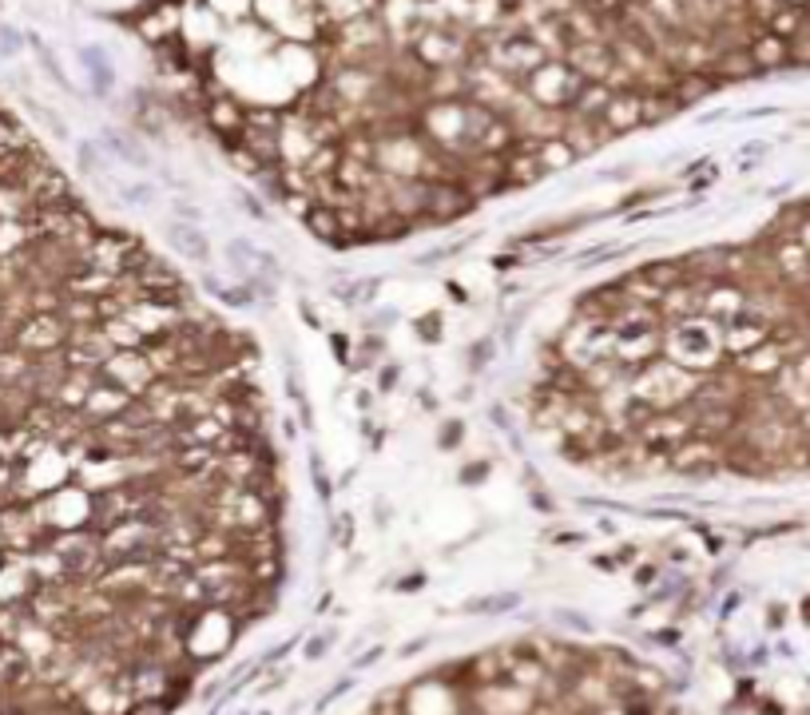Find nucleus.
Listing matches in <instances>:
<instances>
[{"label":"nucleus","mask_w":810,"mask_h":715,"mask_svg":"<svg viewBox=\"0 0 810 715\" xmlns=\"http://www.w3.org/2000/svg\"><path fill=\"white\" fill-rule=\"evenodd\" d=\"M663 358L691 374H711L727 362L723 354V326L711 318H683L663 322Z\"/></svg>","instance_id":"obj_1"},{"label":"nucleus","mask_w":810,"mask_h":715,"mask_svg":"<svg viewBox=\"0 0 810 715\" xmlns=\"http://www.w3.org/2000/svg\"><path fill=\"white\" fill-rule=\"evenodd\" d=\"M695 382H699V374L683 370V366H675L672 358L660 354V358H651V362H644V366L632 374L627 390H632L639 402H648L651 409H679L691 394H695Z\"/></svg>","instance_id":"obj_2"},{"label":"nucleus","mask_w":810,"mask_h":715,"mask_svg":"<svg viewBox=\"0 0 810 715\" xmlns=\"http://www.w3.org/2000/svg\"><path fill=\"white\" fill-rule=\"evenodd\" d=\"M584 76L572 72L564 60H548L540 64L537 72H528L525 80H520V92H525L532 104H540V108H553V111H568L572 108V99L584 92Z\"/></svg>","instance_id":"obj_3"},{"label":"nucleus","mask_w":810,"mask_h":715,"mask_svg":"<svg viewBox=\"0 0 810 715\" xmlns=\"http://www.w3.org/2000/svg\"><path fill=\"white\" fill-rule=\"evenodd\" d=\"M155 378H159V374H155V366H151V358L143 354V350H115V354L99 366V382L115 385V390H127L132 397H139Z\"/></svg>","instance_id":"obj_4"},{"label":"nucleus","mask_w":810,"mask_h":715,"mask_svg":"<svg viewBox=\"0 0 810 715\" xmlns=\"http://www.w3.org/2000/svg\"><path fill=\"white\" fill-rule=\"evenodd\" d=\"M667 469L683 473V477H715L723 469V445L707 441V437H688L667 453Z\"/></svg>","instance_id":"obj_5"},{"label":"nucleus","mask_w":810,"mask_h":715,"mask_svg":"<svg viewBox=\"0 0 810 715\" xmlns=\"http://www.w3.org/2000/svg\"><path fill=\"white\" fill-rule=\"evenodd\" d=\"M560 60H564L572 72H580L584 80H592V84H604V80H608V72L616 68L612 48H608V44H600V40H572V44L560 52Z\"/></svg>","instance_id":"obj_6"},{"label":"nucleus","mask_w":810,"mask_h":715,"mask_svg":"<svg viewBox=\"0 0 810 715\" xmlns=\"http://www.w3.org/2000/svg\"><path fill=\"white\" fill-rule=\"evenodd\" d=\"M560 139L576 151V160H584V155H592L596 148H604V143L612 139V127L604 124L600 115H572V111H564V132H560Z\"/></svg>","instance_id":"obj_7"},{"label":"nucleus","mask_w":810,"mask_h":715,"mask_svg":"<svg viewBox=\"0 0 810 715\" xmlns=\"http://www.w3.org/2000/svg\"><path fill=\"white\" fill-rule=\"evenodd\" d=\"M127 406H132V394H127V390H115V385H108V382H96L92 390H87L84 406L76 409V413H80L87 425H99V421L120 418Z\"/></svg>","instance_id":"obj_8"},{"label":"nucleus","mask_w":810,"mask_h":715,"mask_svg":"<svg viewBox=\"0 0 810 715\" xmlns=\"http://www.w3.org/2000/svg\"><path fill=\"white\" fill-rule=\"evenodd\" d=\"M203 120L211 124V132H215V139H227V136H239L246 124V104H239L234 96H215L203 104Z\"/></svg>","instance_id":"obj_9"},{"label":"nucleus","mask_w":810,"mask_h":715,"mask_svg":"<svg viewBox=\"0 0 810 715\" xmlns=\"http://www.w3.org/2000/svg\"><path fill=\"white\" fill-rule=\"evenodd\" d=\"M707 76H711L715 84H739V80H751V76H762L759 64H755V56H751V48H723L719 56L711 60V68H707Z\"/></svg>","instance_id":"obj_10"},{"label":"nucleus","mask_w":810,"mask_h":715,"mask_svg":"<svg viewBox=\"0 0 810 715\" xmlns=\"http://www.w3.org/2000/svg\"><path fill=\"white\" fill-rule=\"evenodd\" d=\"M639 99H644V92H616L612 99H608V108H604V124L612 127V136H620V132H632V127H644V115H639Z\"/></svg>","instance_id":"obj_11"},{"label":"nucleus","mask_w":810,"mask_h":715,"mask_svg":"<svg viewBox=\"0 0 810 715\" xmlns=\"http://www.w3.org/2000/svg\"><path fill=\"white\" fill-rule=\"evenodd\" d=\"M751 56H755V64H759V72H779V68H790V44H786L783 36H774V32H767L762 28L759 36L751 40Z\"/></svg>","instance_id":"obj_12"},{"label":"nucleus","mask_w":810,"mask_h":715,"mask_svg":"<svg viewBox=\"0 0 810 715\" xmlns=\"http://www.w3.org/2000/svg\"><path fill=\"white\" fill-rule=\"evenodd\" d=\"M302 227H306L318 243L326 247H342V222H338V207H326V203H314V207L302 215Z\"/></svg>","instance_id":"obj_13"},{"label":"nucleus","mask_w":810,"mask_h":715,"mask_svg":"<svg viewBox=\"0 0 810 715\" xmlns=\"http://www.w3.org/2000/svg\"><path fill=\"white\" fill-rule=\"evenodd\" d=\"M636 274L648 278L651 286H660V290H672V286L688 283V262H683V255H679V259H655V262L636 267Z\"/></svg>","instance_id":"obj_14"},{"label":"nucleus","mask_w":810,"mask_h":715,"mask_svg":"<svg viewBox=\"0 0 810 715\" xmlns=\"http://www.w3.org/2000/svg\"><path fill=\"white\" fill-rule=\"evenodd\" d=\"M715 80L707 72H675L672 80V96L679 99V108H688V104H699L703 96H711L715 92Z\"/></svg>","instance_id":"obj_15"},{"label":"nucleus","mask_w":810,"mask_h":715,"mask_svg":"<svg viewBox=\"0 0 810 715\" xmlns=\"http://www.w3.org/2000/svg\"><path fill=\"white\" fill-rule=\"evenodd\" d=\"M171 243H175V250H183V259H191V262H207L211 259L207 239H203V231H199L195 222H175Z\"/></svg>","instance_id":"obj_16"},{"label":"nucleus","mask_w":810,"mask_h":715,"mask_svg":"<svg viewBox=\"0 0 810 715\" xmlns=\"http://www.w3.org/2000/svg\"><path fill=\"white\" fill-rule=\"evenodd\" d=\"M679 99L672 96V92H644V99H639V115H644V127H655L663 124V120H672V115H679Z\"/></svg>","instance_id":"obj_17"},{"label":"nucleus","mask_w":810,"mask_h":715,"mask_svg":"<svg viewBox=\"0 0 810 715\" xmlns=\"http://www.w3.org/2000/svg\"><path fill=\"white\" fill-rule=\"evenodd\" d=\"M537 160L544 163V171H560V167L576 163V151L568 148L560 136H553V139H537Z\"/></svg>","instance_id":"obj_18"},{"label":"nucleus","mask_w":810,"mask_h":715,"mask_svg":"<svg viewBox=\"0 0 810 715\" xmlns=\"http://www.w3.org/2000/svg\"><path fill=\"white\" fill-rule=\"evenodd\" d=\"M520 604L516 592H504V596H481V600H469L465 612H477V616H489V612H509V608Z\"/></svg>","instance_id":"obj_19"},{"label":"nucleus","mask_w":810,"mask_h":715,"mask_svg":"<svg viewBox=\"0 0 810 715\" xmlns=\"http://www.w3.org/2000/svg\"><path fill=\"white\" fill-rule=\"evenodd\" d=\"M80 56H84V64H92V76H96V92H108V84H111V64L104 60V52H99V48H84Z\"/></svg>","instance_id":"obj_20"},{"label":"nucleus","mask_w":810,"mask_h":715,"mask_svg":"<svg viewBox=\"0 0 810 715\" xmlns=\"http://www.w3.org/2000/svg\"><path fill=\"white\" fill-rule=\"evenodd\" d=\"M104 143H108V148L115 151V155H120V160L135 163V167H143V151H139V148H132L127 139H120V136H108V139H104Z\"/></svg>","instance_id":"obj_21"},{"label":"nucleus","mask_w":810,"mask_h":715,"mask_svg":"<svg viewBox=\"0 0 810 715\" xmlns=\"http://www.w3.org/2000/svg\"><path fill=\"white\" fill-rule=\"evenodd\" d=\"M120 195L127 199V203H135V207H143V203H151V199H155V187H151V183H135V187H123V183H120Z\"/></svg>","instance_id":"obj_22"},{"label":"nucleus","mask_w":810,"mask_h":715,"mask_svg":"<svg viewBox=\"0 0 810 715\" xmlns=\"http://www.w3.org/2000/svg\"><path fill=\"white\" fill-rule=\"evenodd\" d=\"M418 334L425 342H437L441 338V314H421L418 318Z\"/></svg>","instance_id":"obj_23"},{"label":"nucleus","mask_w":810,"mask_h":715,"mask_svg":"<svg viewBox=\"0 0 810 715\" xmlns=\"http://www.w3.org/2000/svg\"><path fill=\"white\" fill-rule=\"evenodd\" d=\"M80 167H84L87 175H99V171H104V160H99V148H92V143H84V148H80Z\"/></svg>","instance_id":"obj_24"},{"label":"nucleus","mask_w":810,"mask_h":715,"mask_svg":"<svg viewBox=\"0 0 810 715\" xmlns=\"http://www.w3.org/2000/svg\"><path fill=\"white\" fill-rule=\"evenodd\" d=\"M485 477H489V461H473V465L461 469V481L465 485H477V481H485Z\"/></svg>","instance_id":"obj_25"},{"label":"nucleus","mask_w":810,"mask_h":715,"mask_svg":"<svg viewBox=\"0 0 810 715\" xmlns=\"http://www.w3.org/2000/svg\"><path fill=\"white\" fill-rule=\"evenodd\" d=\"M461 433H465V430H461V421H445V430H441V437H437V445H441V449H453V445L461 441Z\"/></svg>","instance_id":"obj_26"},{"label":"nucleus","mask_w":810,"mask_h":715,"mask_svg":"<svg viewBox=\"0 0 810 715\" xmlns=\"http://www.w3.org/2000/svg\"><path fill=\"white\" fill-rule=\"evenodd\" d=\"M16 48H20V36H16L13 28H0V52H8V56H13Z\"/></svg>","instance_id":"obj_27"},{"label":"nucleus","mask_w":810,"mask_h":715,"mask_svg":"<svg viewBox=\"0 0 810 715\" xmlns=\"http://www.w3.org/2000/svg\"><path fill=\"white\" fill-rule=\"evenodd\" d=\"M334 537L342 544H350V537H354V525H350V517L342 513V521H334Z\"/></svg>","instance_id":"obj_28"},{"label":"nucleus","mask_w":810,"mask_h":715,"mask_svg":"<svg viewBox=\"0 0 810 715\" xmlns=\"http://www.w3.org/2000/svg\"><path fill=\"white\" fill-rule=\"evenodd\" d=\"M489 350H492V342H477V346H473V366H477V370L489 362Z\"/></svg>","instance_id":"obj_29"},{"label":"nucleus","mask_w":810,"mask_h":715,"mask_svg":"<svg viewBox=\"0 0 810 715\" xmlns=\"http://www.w3.org/2000/svg\"><path fill=\"white\" fill-rule=\"evenodd\" d=\"M421 584H425V576H421V572H413V576H405V580H397V588H409V592H413V588H421Z\"/></svg>","instance_id":"obj_30"},{"label":"nucleus","mask_w":810,"mask_h":715,"mask_svg":"<svg viewBox=\"0 0 810 715\" xmlns=\"http://www.w3.org/2000/svg\"><path fill=\"white\" fill-rule=\"evenodd\" d=\"M330 342H334V354H338V362H342V358H346V354H350V342H346V338H342V334H334V338H330Z\"/></svg>","instance_id":"obj_31"},{"label":"nucleus","mask_w":810,"mask_h":715,"mask_svg":"<svg viewBox=\"0 0 810 715\" xmlns=\"http://www.w3.org/2000/svg\"><path fill=\"white\" fill-rule=\"evenodd\" d=\"M492 262H497V271H513V267H516V259H513V255H497V259H492Z\"/></svg>","instance_id":"obj_32"},{"label":"nucleus","mask_w":810,"mask_h":715,"mask_svg":"<svg viewBox=\"0 0 810 715\" xmlns=\"http://www.w3.org/2000/svg\"><path fill=\"white\" fill-rule=\"evenodd\" d=\"M393 382H397V370H393V366H385V370H381V390H390Z\"/></svg>","instance_id":"obj_33"},{"label":"nucleus","mask_w":810,"mask_h":715,"mask_svg":"<svg viewBox=\"0 0 810 715\" xmlns=\"http://www.w3.org/2000/svg\"><path fill=\"white\" fill-rule=\"evenodd\" d=\"M175 215H187V219H191V222L199 219V211H195V207H187V203H175Z\"/></svg>","instance_id":"obj_34"},{"label":"nucleus","mask_w":810,"mask_h":715,"mask_svg":"<svg viewBox=\"0 0 810 715\" xmlns=\"http://www.w3.org/2000/svg\"><path fill=\"white\" fill-rule=\"evenodd\" d=\"M243 207L250 211V215H262V207H258V203H255V195H243Z\"/></svg>","instance_id":"obj_35"},{"label":"nucleus","mask_w":810,"mask_h":715,"mask_svg":"<svg viewBox=\"0 0 810 715\" xmlns=\"http://www.w3.org/2000/svg\"><path fill=\"white\" fill-rule=\"evenodd\" d=\"M651 576H655V568H639V576H636V584H651Z\"/></svg>","instance_id":"obj_36"},{"label":"nucleus","mask_w":810,"mask_h":715,"mask_svg":"<svg viewBox=\"0 0 810 715\" xmlns=\"http://www.w3.org/2000/svg\"><path fill=\"white\" fill-rule=\"evenodd\" d=\"M306 652H310V656H322V652H326V640H314V644L306 648Z\"/></svg>","instance_id":"obj_37"}]
</instances>
